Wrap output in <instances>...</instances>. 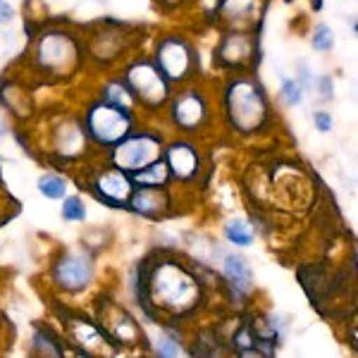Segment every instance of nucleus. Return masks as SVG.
<instances>
[{
	"instance_id": "obj_27",
	"label": "nucleus",
	"mask_w": 358,
	"mask_h": 358,
	"mask_svg": "<svg viewBox=\"0 0 358 358\" xmlns=\"http://www.w3.org/2000/svg\"><path fill=\"white\" fill-rule=\"evenodd\" d=\"M310 8H313L315 13H320V10H322V0H310Z\"/></svg>"
},
{
	"instance_id": "obj_12",
	"label": "nucleus",
	"mask_w": 358,
	"mask_h": 358,
	"mask_svg": "<svg viewBox=\"0 0 358 358\" xmlns=\"http://www.w3.org/2000/svg\"><path fill=\"white\" fill-rule=\"evenodd\" d=\"M129 177L124 175L122 170H110V172H103L101 177H98L96 187L101 196L106 201H110V203H122V201L129 196Z\"/></svg>"
},
{
	"instance_id": "obj_23",
	"label": "nucleus",
	"mask_w": 358,
	"mask_h": 358,
	"mask_svg": "<svg viewBox=\"0 0 358 358\" xmlns=\"http://www.w3.org/2000/svg\"><path fill=\"white\" fill-rule=\"evenodd\" d=\"M36 344L41 346V351H43V356H48V358H60V346L55 344V339H50V337H38L36 334Z\"/></svg>"
},
{
	"instance_id": "obj_16",
	"label": "nucleus",
	"mask_w": 358,
	"mask_h": 358,
	"mask_svg": "<svg viewBox=\"0 0 358 358\" xmlns=\"http://www.w3.org/2000/svg\"><path fill=\"white\" fill-rule=\"evenodd\" d=\"M220 13L229 22L251 20L256 13V0H220Z\"/></svg>"
},
{
	"instance_id": "obj_20",
	"label": "nucleus",
	"mask_w": 358,
	"mask_h": 358,
	"mask_svg": "<svg viewBox=\"0 0 358 358\" xmlns=\"http://www.w3.org/2000/svg\"><path fill=\"white\" fill-rule=\"evenodd\" d=\"M224 232H227V239L232 241V244H236V246H248V244H251V239H253L251 229H248L241 220H232L227 224V229H224Z\"/></svg>"
},
{
	"instance_id": "obj_10",
	"label": "nucleus",
	"mask_w": 358,
	"mask_h": 358,
	"mask_svg": "<svg viewBox=\"0 0 358 358\" xmlns=\"http://www.w3.org/2000/svg\"><path fill=\"white\" fill-rule=\"evenodd\" d=\"M55 280L65 289H82L91 280V263L82 253H67L55 265Z\"/></svg>"
},
{
	"instance_id": "obj_19",
	"label": "nucleus",
	"mask_w": 358,
	"mask_h": 358,
	"mask_svg": "<svg viewBox=\"0 0 358 358\" xmlns=\"http://www.w3.org/2000/svg\"><path fill=\"white\" fill-rule=\"evenodd\" d=\"M310 45H313L317 53L332 50L334 48V31L327 24H317L313 29V36H310Z\"/></svg>"
},
{
	"instance_id": "obj_7",
	"label": "nucleus",
	"mask_w": 358,
	"mask_h": 358,
	"mask_svg": "<svg viewBox=\"0 0 358 358\" xmlns=\"http://www.w3.org/2000/svg\"><path fill=\"white\" fill-rule=\"evenodd\" d=\"M113 158L117 170H122L124 175L127 172L131 175V172L143 170L146 165L160 160V138L151 134H129L124 141L115 146Z\"/></svg>"
},
{
	"instance_id": "obj_13",
	"label": "nucleus",
	"mask_w": 358,
	"mask_h": 358,
	"mask_svg": "<svg viewBox=\"0 0 358 358\" xmlns=\"http://www.w3.org/2000/svg\"><path fill=\"white\" fill-rule=\"evenodd\" d=\"M224 275H227L229 285L234 287L236 294H248L253 289V275L248 270V263L239 256H229L224 261Z\"/></svg>"
},
{
	"instance_id": "obj_11",
	"label": "nucleus",
	"mask_w": 358,
	"mask_h": 358,
	"mask_svg": "<svg viewBox=\"0 0 358 358\" xmlns=\"http://www.w3.org/2000/svg\"><path fill=\"white\" fill-rule=\"evenodd\" d=\"M167 158V167H170V172L179 179H189L196 175V170H199V155H196V148L192 143H172L170 148H167L165 153Z\"/></svg>"
},
{
	"instance_id": "obj_18",
	"label": "nucleus",
	"mask_w": 358,
	"mask_h": 358,
	"mask_svg": "<svg viewBox=\"0 0 358 358\" xmlns=\"http://www.w3.org/2000/svg\"><path fill=\"white\" fill-rule=\"evenodd\" d=\"M38 192L43 196H48V199H62L67 192V184H65V179L57 175H45L38 179Z\"/></svg>"
},
{
	"instance_id": "obj_5",
	"label": "nucleus",
	"mask_w": 358,
	"mask_h": 358,
	"mask_svg": "<svg viewBox=\"0 0 358 358\" xmlns=\"http://www.w3.org/2000/svg\"><path fill=\"white\" fill-rule=\"evenodd\" d=\"M124 84L129 86L131 96L141 103L160 106L170 94V84L160 74V69L153 65V60H134L124 69Z\"/></svg>"
},
{
	"instance_id": "obj_4",
	"label": "nucleus",
	"mask_w": 358,
	"mask_h": 358,
	"mask_svg": "<svg viewBox=\"0 0 358 358\" xmlns=\"http://www.w3.org/2000/svg\"><path fill=\"white\" fill-rule=\"evenodd\" d=\"M86 129L96 143L115 148L131 134V113L106 101H98L86 113Z\"/></svg>"
},
{
	"instance_id": "obj_15",
	"label": "nucleus",
	"mask_w": 358,
	"mask_h": 358,
	"mask_svg": "<svg viewBox=\"0 0 358 358\" xmlns=\"http://www.w3.org/2000/svg\"><path fill=\"white\" fill-rule=\"evenodd\" d=\"M103 101L110 103V106H117V108H122V110L131 113L136 98L131 96V91H129V86L124 84V79H122V82L117 79V82L106 84V89H103Z\"/></svg>"
},
{
	"instance_id": "obj_24",
	"label": "nucleus",
	"mask_w": 358,
	"mask_h": 358,
	"mask_svg": "<svg viewBox=\"0 0 358 358\" xmlns=\"http://www.w3.org/2000/svg\"><path fill=\"white\" fill-rule=\"evenodd\" d=\"M177 354H179V349L172 339H163V342L158 344V358H177Z\"/></svg>"
},
{
	"instance_id": "obj_17",
	"label": "nucleus",
	"mask_w": 358,
	"mask_h": 358,
	"mask_svg": "<svg viewBox=\"0 0 358 358\" xmlns=\"http://www.w3.org/2000/svg\"><path fill=\"white\" fill-rule=\"evenodd\" d=\"M160 203H163V201H160V196H158V189H138V194H134V199H131L134 210L146 213V215L158 213Z\"/></svg>"
},
{
	"instance_id": "obj_26",
	"label": "nucleus",
	"mask_w": 358,
	"mask_h": 358,
	"mask_svg": "<svg viewBox=\"0 0 358 358\" xmlns=\"http://www.w3.org/2000/svg\"><path fill=\"white\" fill-rule=\"evenodd\" d=\"M15 17V8L8 3V0H0V24H8V22H13Z\"/></svg>"
},
{
	"instance_id": "obj_3",
	"label": "nucleus",
	"mask_w": 358,
	"mask_h": 358,
	"mask_svg": "<svg viewBox=\"0 0 358 358\" xmlns=\"http://www.w3.org/2000/svg\"><path fill=\"white\" fill-rule=\"evenodd\" d=\"M153 65L160 69V74L167 79V84L187 82L199 67V55L189 38L182 34H167L155 43Z\"/></svg>"
},
{
	"instance_id": "obj_25",
	"label": "nucleus",
	"mask_w": 358,
	"mask_h": 358,
	"mask_svg": "<svg viewBox=\"0 0 358 358\" xmlns=\"http://www.w3.org/2000/svg\"><path fill=\"white\" fill-rule=\"evenodd\" d=\"M313 120H315L317 131H330V129H332V117H330V113L317 110V113L313 115Z\"/></svg>"
},
{
	"instance_id": "obj_8",
	"label": "nucleus",
	"mask_w": 358,
	"mask_h": 358,
	"mask_svg": "<svg viewBox=\"0 0 358 358\" xmlns=\"http://www.w3.org/2000/svg\"><path fill=\"white\" fill-rule=\"evenodd\" d=\"M256 50V36L248 31H227L215 50V60L222 67H244L253 60Z\"/></svg>"
},
{
	"instance_id": "obj_21",
	"label": "nucleus",
	"mask_w": 358,
	"mask_h": 358,
	"mask_svg": "<svg viewBox=\"0 0 358 358\" xmlns=\"http://www.w3.org/2000/svg\"><path fill=\"white\" fill-rule=\"evenodd\" d=\"M282 98H285L287 106H299L303 98V86L296 79H285L282 82Z\"/></svg>"
},
{
	"instance_id": "obj_9",
	"label": "nucleus",
	"mask_w": 358,
	"mask_h": 358,
	"mask_svg": "<svg viewBox=\"0 0 358 358\" xmlns=\"http://www.w3.org/2000/svg\"><path fill=\"white\" fill-rule=\"evenodd\" d=\"M208 115V103L206 98L196 89H189L184 94H179L172 103V120L182 129H196Z\"/></svg>"
},
{
	"instance_id": "obj_1",
	"label": "nucleus",
	"mask_w": 358,
	"mask_h": 358,
	"mask_svg": "<svg viewBox=\"0 0 358 358\" xmlns=\"http://www.w3.org/2000/svg\"><path fill=\"white\" fill-rule=\"evenodd\" d=\"M82 38L67 29L41 31V36L34 43V62L41 72L48 74H65L77 69L82 62Z\"/></svg>"
},
{
	"instance_id": "obj_14",
	"label": "nucleus",
	"mask_w": 358,
	"mask_h": 358,
	"mask_svg": "<svg viewBox=\"0 0 358 358\" xmlns=\"http://www.w3.org/2000/svg\"><path fill=\"white\" fill-rule=\"evenodd\" d=\"M167 179H170V170L163 160H155V163L146 165L143 170H136L129 175V182L138 184L141 189H158V187H165Z\"/></svg>"
},
{
	"instance_id": "obj_28",
	"label": "nucleus",
	"mask_w": 358,
	"mask_h": 358,
	"mask_svg": "<svg viewBox=\"0 0 358 358\" xmlns=\"http://www.w3.org/2000/svg\"><path fill=\"white\" fill-rule=\"evenodd\" d=\"M79 358H82V356H79ZM84 358H86V356H84Z\"/></svg>"
},
{
	"instance_id": "obj_6",
	"label": "nucleus",
	"mask_w": 358,
	"mask_h": 358,
	"mask_svg": "<svg viewBox=\"0 0 358 358\" xmlns=\"http://www.w3.org/2000/svg\"><path fill=\"white\" fill-rule=\"evenodd\" d=\"M153 292L160 299V303L170 306V308H187L196 299L194 280L182 268H177L172 263H165L155 270Z\"/></svg>"
},
{
	"instance_id": "obj_22",
	"label": "nucleus",
	"mask_w": 358,
	"mask_h": 358,
	"mask_svg": "<svg viewBox=\"0 0 358 358\" xmlns=\"http://www.w3.org/2000/svg\"><path fill=\"white\" fill-rule=\"evenodd\" d=\"M84 215H86L84 203L77 196H69L65 201V206H62V217H65V220H84Z\"/></svg>"
},
{
	"instance_id": "obj_2",
	"label": "nucleus",
	"mask_w": 358,
	"mask_h": 358,
	"mask_svg": "<svg viewBox=\"0 0 358 358\" xmlns=\"http://www.w3.org/2000/svg\"><path fill=\"white\" fill-rule=\"evenodd\" d=\"M227 115L232 127L239 131H256L268 120V101L265 91L256 79L236 77L227 86Z\"/></svg>"
}]
</instances>
